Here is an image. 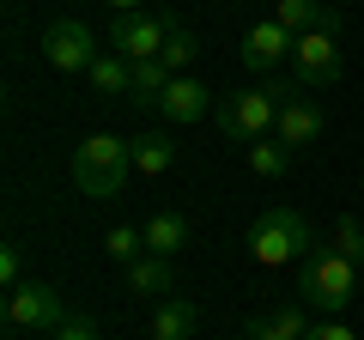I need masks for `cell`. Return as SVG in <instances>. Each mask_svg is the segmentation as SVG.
Here are the masks:
<instances>
[{"mask_svg": "<svg viewBox=\"0 0 364 340\" xmlns=\"http://www.w3.org/2000/svg\"><path fill=\"white\" fill-rule=\"evenodd\" d=\"M316 225L304 219L298 207H267L255 225H249V255H255L261 267H298L316 255Z\"/></svg>", "mask_w": 364, "mask_h": 340, "instance_id": "obj_1", "label": "cell"}, {"mask_svg": "<svg viewBox=\"0 0 364 340\" xmlns=\"http://www.w3.org/2000/svg\"><path fill=\"white\" fill-rule=\"evenodd\" d=\"M134 176V140H116V134H91L73 152V183L85 201H116Z\"/></svg>", "mask_w": 364, "mask_h": 340, "instance_id": "obj_2", "label": "cell"}, {"mask_svg": "<svg viewBox=\"0 0 364 340\" xmlns=\"http://www.w3.org/2000/svg\"><path fill=\"white\" fill-rule=\"evenodd\" d=\"M358 298V267L346 262V255H334V249H316L310 262H298V304L316 316H340L346 304Z\"/></svg>", "mask_w": 364, "mask_h": 340, "instance_id": "obj_3", "label": "cell"}, {"mask_svg": "<svg viewBox=\"0 0 364 340\" xmlns=\"http://www.w3.org/2000/svg\"><path fill=\"white\" fill-rule=\"evenodd\" d=\"M213 122H219V134H225V140L249 146V140H261V134H267L273 122H279V104H273V92H267V85H249V92L219 97Z\"/></svg>", "mask_w": 364, "mask_h": 340, "instance_id": "obj_4", "label": "cell"}, {"mask_svg": "<svg viewBox=\"0 0 364 340\" xmlns=\"http://www.w3.org/2000/svg\"><path fill=\"white\" fill-rule=\"evenodd\" d=\"M176 25H182L176 13H116V25H109V49H116L122 61H158Z\"/></svg>", "mask_w": 364, "mask_h": 340, "instance_id": "obj_5", "label": "cell"}, {"mask_svg": "<svg viewBox=\"0 0 364 340\" xmlns=\"http://www.w3.org/2000/svg\"><path fill=\"white\" fill-rule=\"evenodd\" d=\"M6 322L25 328V334H43V328H61L67 310H61V292L43 286V280H25V286L6 292Z\"/></svg>", "mask_w": 364, "mask_h": 340, "instance_id": "obj_6", "label": "cell"}, {"mask_svg": "<svg viewBox=\"0 0 364 340\" xmlns=\"http://www.w3.org/2000/svg\"><path fill=\"white\" fill-rule=\"evenodd\" d=\"M43 61L61 67V73H91V61H97V43H91L85 18H55V25L43 31Z\"/></svg>", "mask_w": 364, "mask_h": 340, "instance_id": "obj_7", "label": "cell"}, {"mask_svg": "<svg viewBox=\"0 0 364 340\" xmlns=\"http://www.w3.org/2000/svg\"><path fill=\"white\" fill-rule=\"evenodd\" d=\"M291 73H298L304 92H328V85L340 79V43H334V31H310V37H298Z\"/></svg>", "mask_w": 364, "mask_h": 340, "instance_id": "obj_8", "label": "cell"}, {"mask_svg": "<svg viewBox=\"0 0 364 340\" xmlns=\"http://www.w3.org/2000/svg\"><path fill=\"white\" fill-rule=\"evenodd\" d=\"M298 55V37H291L279 18H261V25H249V37H243V61L255 67V73H273L279 61H291Z\"/></svg>", "mask_w": 364, "mask_h": 340, "instance_id": "obj_9", "label": "cell"}, {"mask_svg": "<svg viewBox=\"0 0 364 340\" xmlns=\"http://www.w3.org/2000/svg\"><path fill=\"white\" fill-rule=\"evenodd\" d=\"M328 134V110H322V97H286V104H279V140L291 146V152H298V146H316Z\"/></svg>", "mask_w": 364, "mask_h": 340, "instance_id": "obj_10", "label": "cell"}, {"mask_svg": "<svg viewBox=\"0 0 364 340\" xmlns=\"http://www.w3.org/2000/svg\"><path fill=\"white\" fill-rule=\"evenodd\" d=\"M273 18H279L291 37H310V31H334V37H340V13L328 6V0H279Z\"/></svg>", "mask_w": 364, "mask_h": 340, "instance_id": "obj_11", "label": "cell"}, {"mask_svg": "<svg viewBox=\"0 0 364 340\" xmlns=\"http://www.w3.org/2000/svg\"><path fill=\"white\" fill-rule=\"evenodd\" d=\"M158 110H164L170 122H200L207 110H219V104H213V92L200 85V79L176 73V79H170V92H164V104H158Z\"/></svg>", "mask_w": 364, "mask_h": 340, "instance_id": "obj_12", "label": "cell"}, {"mask_svg": "<svg viewBox=\"0 0 364 340\" xmlns=\"http://www.w3.org/2000/svg\"><path fill=\"white\" fill-rule=\"evenodd\" d=\"M122 286H128L134 298H164V292H176V267H170L164 255H140L134 267H122Z\"/></svg>", "mask_w": 364, "mask_h": 340, "instance_id": "obj_13", "label": "cell"}, {"mask_svg": "<svg viewBox=\"0 0 364 340\" xmlns=\"http://www.w3.org/2000/svg\"><path fill=\"white\" fill-rule=\"evenodd\" d=\"M195 322H200V310L188 298H158L152 322H146V340H188V334H195Z\"/></svg>", "mask_w": 364, "mask_h": 340, "instance_id": "obj_14", "label": "cell"}, {"mask_svg": "<svg viewBox=\"0 0 364 340\" xmlns=\"http://www.w3.org/2000/svg\"><path fill=\"white\" fill-rule=\"evenodd\" d=\"M310 316H304V304H286V310L273 316H255V322L243 328V340H310Z\"/></svg>", "mask_w": 364, "mask_h": 340, "instance_id": "obj_15", "label": "cell"}, {"mask_svg": "<svg viewBox=\"0 0 364 340\" xmlns=\"http://www.w3.org/2000/svg\"><path fill=\"white\" fill-rule=\"evenodd\" d=\"M140 231H146V255H164V262H176L182 249H188V219H182V213H152Z\"/></svg>", "mask_w": 364, "mask_h": 340, "instance_id": "obj_16", "label": "cell"}, {"mask_svg": "<svg viewBox=\"0 0 364 340\" xmlns=\"http://www.w3.org/2000/svg\"><path fill=\"white\" fill-rule=\"evenodd\" d=\"M85 79H91V92H97V97H128V92H134V61H122V55L109 49V55L91 61Z\"/></svg>", "mask_w": 364, "mask_h": 340, "instance_id": "obj_17", "label": "cell"}, {"mask_svg": "<svg viewBox=\"0 0 364 340\" xmlns=\"http://www.w3.org/2000/svg\"><path fill=\"white\" fill-rule=\"evenodd\" d=\"M176 164V140L170 134H134V170L140 176H164Z\"/></svg>", "mask_w": 364, "mask_h": 340, "instance_id": "obj_18", "label": "cell"}, {"mask_svg": "<svg viewBox=\"0 0 364 340\" xmlns=\"http://www.w3.org/2000/svg\"><path fill=\"white\" fill-rule=\"evenodd\" d=\"M170 79H176V73H170V67L164 61H134V104H146V110H158V104H164V92H170Z\"/></svg>", "mask_w": 364, "mask_h": 340, "instance_id": "obj_19", "label": "cell"}, {"mask_svg": "<svg viewBox=\"0 0 364 340\" xmlns=\"http://www.w3.org/2000/svg\"><path fill=\"white\" fill-rule=\"evenodd\" d=\"M243 158H249V170H255V176H286V170H291V146H286V140H273V134L249 140Z\"/></svg>", "mask_w": 364, "mask_h": 340, "instance_id": "obj_20", "label": "cell"}, {"mask_svg": "<svg viewBox=\"0 0 364 340\" xmlns=\"http://www.w3.org/2000/svg\"><path fill=\"white\" fill-rule=\"evenodd\" d=\"M104 255L116 267H134L146 255V231H134V225H109V231H104Z\"/></svg>", "mask_w": 364, "mask_h": 340, "instance_id": "obj_21", "label": "cell"}, {"mask_svg": "<svg viewBox=\"0 0 364 340\" xmlns=\"http://www.w3.org/2000/svg\"><path fill=\"white\" fill-rule=\"evenodd\" d=\"M328 249H334V255H346L352 267H364V225H358V219H340L334 237H328Z\"/></svg>", "mask_w": 364, "mask_h": 340, "instance_id": "obj_22", "label": "cell"}, {"mask_svg": "<svg viewBox=\"0 0 364 340\" xmlns=\"http://www.w3.org/2000/svg\"><path fill=\"white\" fill-rule=\"evenodd\" d=\"M195 55H200V43H195V31H188V25H176V31H170V43H164V55H158V61H164L170 73H182V67L195 61Z\"/></svg>", "mask_w": 364, "mask_h": 340, "instance_id": "obj_23", "label": "cell"}, {"mask_svg": "<svg viewBox=\"0 0 364 340\" xmlns=\"http://www.w3.org/2000/svg\"><path fill=\"white\" fill-rule=\"evenodd\" d=\"M55 340H97V322H91V316H67V322L55 328Z\"/></svg>", "mask_w": 364, "mask_h": 340, "instance_id": "obj_24", "label": "cell"}, {"mask_svg": "<svg viewBox=\"0 0 364 340\" xmlns=\"http://www.w3.org/2000/svg\"><path fill=\"white\" fill-rule=\"evenodd\" d=\"M310 340H358V334H352V328L340 322V316H316V328H310Z\"/></svg>", "mask_w": 364, "mask_h": 340, "instance_id": "obj_25", "label": "cell"}, {"mask_svg": "<svg viewBox=\"0 0 364 340\" xmlns=\"http://www.w3.org/2000/svg\"><path fill=\"white\" fill-rule=\"evenodd\" d=\"M18 267H25V262H18V249L6 243V249H0V280H6V292H13V286H25V280H18Z\"/></svg>", "mask_w": 364, "mask_h": 340, "instance_id": "obj_26", "label": "cell"}, {"mask_svg": "<svg viewBox=\"0 0 364 340\" xmlns=\"http://www.w3.org/2000/svg\"><path fill=\"white\" fill-rule=\"evenodd\" d=\"M116 13H146V0H109Z\"/></svg>", "mask_w": 364, "mask_h": 340, "instance_id": "obj_27", "label": "cell"}]
</instances>
